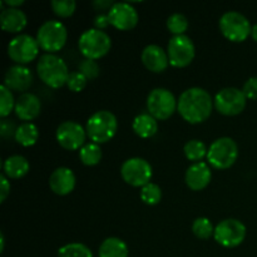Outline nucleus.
I'll return each instance as SVG.
<instances>
[{
	"mask_svg": "<svg viewBox=\"0 0 257 257\" xmlns=\"http://www.w3.org/2000/svg\"><path fill=\"white\" fill-rule=\"evenodd\" d=\"M213 99L210 93L200 87H192L183 90L178 98L177 109L188 123H202L211 115Z\"/></svg>",
	"mask_w": 257,
	"mask_h": 257,
	"instance_id": "f257e3e1",
	"label": "nucleus"
},
{
	"mask_svg": "<svg viewBox=\"0 0 257 257\" xmlns=\"http://www.w3.org/2000/svg\"><path fill=\"white\" fill-rule=\"evenodd\" d=\"M37 72L40 79L52 88H59L67 84L69 69L64 60L52 53L40 55L37 64Z\"/></svg>",
	"mask_w": 257,
	"mask_h": 257,
	"instance_id": "f03ea898",
	"label": "nucleus"
},
{
	"mask_svg": "<svg viewBox=\"0 0 257 257\" xmlns=\"http://www.w3.org/2000/svg\"><path fill=\"white\" fill-rule=\"evenodd\" d=\"M118 130L117 117L110 110L102 109L93 113L87 120L85 131L87 136L94 143L108 142L114 137Z\"/></svg>",
	"mask_w": 257,
	"mask_h": 257,
	"instance_id": "7ed1b4c3",
	"label": "nucleus"
},
{
	"mask_svg": "<svg viewBox=\"0 0 257 257\" xmlns=\"http://www.w3.org/2000/svg\"><path fill=\"white\" fill-rule=\"evenodd\" d=\"M79 50L85 58L98 59L107 54L112 47V39L104 30L97 28L87 29L80 34L78 40Z\"/></svg>",
	"mask_w": 257,
	"mask_h": 257,
	"instance_id": "20e7f679",
	"label": "nucleus"
},
{
	"mask_svg": "<svg viewBox=\"0 0 257 257\" xmlns=\"http://www.w3.org/2000/svg\"><path fill=\"white\" fill-rule=\"evenodd\" d=\"M68 38V30L59 20L50 19L43 23L37 33L39 47L47 53H55L64 47Z\"/></svg>",
	"mask_w": 257,
	"mask_h": 257,
	"instance_id": "39448f33",
	"label": "nucleus"
},
{
	"mask_svg": "<svg viewBox=\"0 0 257 257\" xmlns=\"http://www.w3.org/2000/svg\"><path fill=\"white\" fill-rule=\"evenodd\" d=\"M238 157L237 143L230 137L217 138L211 143L207 151V160L211 166L218 170H226L236 162Z\"/></svg>",
	"mask_w": 257,
	"mask_h": 257,
	"instance_id": "423d86ee",
	"label": "nucleus"
},
{
	"mask_svg": "<svg viewBox=\"0 0 257 257\" xmlns=\"http://www.w3.org/2000/svg\"><path fill=\"white\" fill-rule=\"evenodd\" d=\"M218 24H220L221 33L228 40L236 43L247 39L248 35L251 34V30H252L247 18L241 13L235 12V10L223 13L221 15Z\"/></svg>",
	"mask_w": 257,
	"mask_h": 257,
	"instance_id": "0eeeda50",
	"label": "nucleus"
},
{
	"mask_svg": "<svg viewBox=\"0 0 257 257\" xmlns=\"http://www.w3.org/2000/svg\"><path fill=\"white\" fill-rule=\"evenodd\" d=\"M178 100L171 90L166 88H155L147 97V109L156 119L165 120L175 113Z\"/></svg>",
	"mask_w": 257,
	"mask_h": 257,
	"instance_id": "6e6552de",
	"label": "nucleus"
},
{
	"mask_svg": "<svg viewBox=\"0 0 257 257\" xmlns=\"http://www.w3.org/2000/svg\"><path fill=\"white\" fill-rule=\"evenodd\" d=\"M39 48L37 38L29 34H19L13 38L8 44V54L15 63L23 65L38 57Z\"/></svg>",
	"mask_w": 257,
	"mask_h": 257,
	"instance_id": "1a4fd4ad",
	"label": "nucleus"
},
{
	"mask_svg": "<svg viewBox=\"0 0 257 257\" xmlns=\"http://www.w3.org/2000/svg\"><path fill=\"white\" fill-rule=\"evenodd\" d=\"M167 54L171 65L176 68L187 67L195 58V44L186 34L173 35L168 42Z\"/></svg>",
	"mask_w": 257,
	"mask_h": 257,
	"instance_id": "9d476101",
	"label": "nucleus"
},
{
	"mask_svg": "<svg viewBox=\"0 0 257 257\" xmlns=\"http://www.w3.org/2000/svg\"><path fill=\"white\" fill-rule=\"evenodd\" d=\"M152 173V166L142 157L128 158L120 166V175L123 180L135 187H143L150 183Z\"/></svg>",
	"mask_w": 257,
	"mask_h": 257,
	"instance_id": "9b49d317",
	"label": "nucleus"
},
{
	"mask_svg": "<svg viewBox=\"0 0 257 257\" xmlns=\"http://www.w3.org/2000/svg\"><path fill=\"white\" fill-rule=\"evenodd\" d=\"M213 237L223 247H236L246 237V226L236 218H226L217 223Z\"/></svg>",
	"mask_w": 257,
	"mask_h": 257,
	"instance_id": "f8f14e48",
	"label": "nucleus"
},
{
	"mask_svg": "<svg viewBox=\"0 0 257 257\" xmlns=\"http://www.w3.org/2000/svg\"><path fill=\"white\" fill-rule=\"evenodd\" d=\"M246 95L238 88L227 87L218 90L213 98V105L225 115H236L246 107Z\"/></svg>",
	"mask_w": 257,
	"mask_h": 257,
	"instance_id": "ddd939ff",
	"label": "nucleus"
},
{
	"mask_svg": "<svg viewBox=\"0 0 257 257\" xmlns=\"http://www.w3.org/2000/svg\"><path fill=\"white\" fill-rule=\"evenodd\" d=\"M55 137L63 148L74 151L84 146L87 131L80 123L75 120H64L58 125Z\"/></svg>",
	"mask_w": 257,
	"mask_h": 257,
	"instance_id": "4468645a",
	"label": "nucleus"
},
{
	"mask_svg": "<svg viewBox=\"0 0 257 257\" xmlns=\"http://www.w3.org/2000/svg\"><path fill=\"white\" fill-rule=\"evenodd\" d=\"M107 14L110 24L119 30L133 29L138 23V12L131 3H114Z\"/></svg>",
	"mask_w": 257,
	"mask_h": 257,
	"instance_id": "2eb2a0df",
	"label": "nucleus"
},
{
	"mask_svg": "<svg viewBox=\"0 0 257 257\" xmlns=\"http://www.w3.org/2000/svg\"><path fill=\"white\" fill-rule=\"evenodd\" d=\"M33 83V73L32 70L24 65H13L5 72L4 84L10 90H17V92H24L32 85Z\"/></svg>",
	"mask_w": 257,
	"mask_h": 257,
	"instance_id": "dca6fc26",
	"label": "nucleus"
},
{
	"mask_svg": "<svg viewBox=\"0 0 257 257\" xmlns=\"http://www.w3.org/2000/svg\"><path fill=\"white\" fill-rule=\"evenodd\" d=\"M141 58L146 68L155 73L163 72L170 64L167 52L157 44H148L147 47H145Z\"/></svg>",
	"mask_w": 257,
	"mask_h": 257,
	"instance_id": "f3484780",
	"label": "nucleus"
},
{
	"mask_svg": "<svg viewBox=\"0 0 257 257\" xmlns=\"http://www.w3.org/2000/svg\"><path fill=\"white\" fill-rule=\"evenodd\" d=\"M50 190L60 196L68 195L75 187V175L70 168L58 167L49 177Z\"/></svg>",
	"mask_w": 257,
	"mask_h": 257,
	"instance_id": "a211bd4d",
	"label": "nucleus"
},
{
	"mask_svg": "<svg viewBox=\"0 0 257 257\" xmlns=\"http://www.w3.org/2000/svg\"><path fill=\"white\" fill-rule=\"evenodd\" d=\"M211 177V168L205 162H195L187 168L185 175L186 183L193 191L203 190L210 183Z\"/></svg>",
	"mask_w": 257,
	"mask_h": 257,
	"instance_id": "6ab92c4d",
	"label": "nucleus"
},
{
	"mask_svg": "<svg viewBox=\"0 0 257 257\" xmlns=\"http://www.w3.org/2000/svg\"><path fill=\"white\" fill-rule=\"evenodd\" d=\"M42 109V102L33 93H23L15 100V113L22 120H32L39 115Z\"/></svg>",
	"mask_w": 257,
	"mask_h": 257,
	"instance_id": "aec40b11",
	"label": "nucleus"
},
{
	"mask_svg": "<svg viewBox=\"0 0 257 257\" xmlns=\"http://www.w3.org/2000/svg\"><path fill=\"white\" fill-rule=\"evenodd\" d=\"M28 18L19 8H5L0 13V24L2 29L9 33H18L27 27Z\"/></svg>",
	"mask_w": 257,
	"mask_h": 257,
	"instance_id": "412c9836",
	"label": "nucleus"
},
{
	"mask_svg": "<svg viewBox=\"0 0 257 257\" xmlns=\"http://www.w3.org/2000/svg\"><path fill=\"white\" fill-rule=\"evenodd\" d=\"M29 162L24 156L13 155L8 157L3 163L4 175L9 178H20L29 171Z\"/></svg>",
	"mask_w": 257,
	"mask_h": 257,
	"instance_id": "4be33fe9",
	"label": "nucleus"
},
{
	"mask_svg": "<svg viewBox=\"0 0 257 257\" xmlns=\"http://www.w3.org/2000/svg\"><path fill=\"white\" fill-rule=\"evenodd\" d=\"M133 131L142 138H150L157 133L158 123L150 113H140L133 119Z\"/></svg>",
	"mask_w": 257,
	"mask_h": 257,
	"instance_id": "5701e85b",
	"label": "nucleus"
},
{
	"mask_svg": "<svg viewBox=\"0 0 257 257\" xmlns=\"http://www.w3.org/2000/svg\"><path fill=\"white\" fill-rule=\"evenodd\" d=\"M128 246L122 238L107 237L99 246V257H128Z\"/></svg>",
	"mask_w": 257,
	"mask_h": 257,
	"instance_id": "b1692460",
	"label": "nucleus"
},
{
	"mask_svg": "<svg viewBox=\"0 0 257 257\" xmlns=\"http://www.w3.org/2000/svg\"><path fill=\"white\" fill-rule=\"evenodd\" d=\"M39 138V130L32 122H24L18 125L15 132V141L24 147H29L37 143Z\"/></svg>",
	"mask_w": 257,
	"mask_h": 257,
	"instance_id": "393cba45",
	"label": "nucleus"
},
{
	"mask_svg": "<svg viewBox=\"0 0 257 257\" xmlns=\"http://www.w3.org/2000/svg\"><path fill=\"white\" fill-rule=\"evenodd\" d=\"M79 158L84 165L94 166L102 160V150L98 143H87L79 151Z\"/></svg>",
	"mask_w": 257,
	"mask_h": 257,
	"instance_id": "a878e982",
	"label": "nucleus"
},
{
	"mask_svg": "<svg viewBox=\"0 0 257 257\" xmlns=\"http://www.w3.org/2000/svg\"><path fill=\"white\" fill-rule=\"evenodd\" d=\"M59 257H93L92 251L88 246L80 242H72L62 246L58 250Z\"/></svg>",
	"mask_w": 257,
	"mask_h": 257,
	"instance_id": "bb28decb",
	"label": "nucleus"
},
{
	"mask_svg": "<svg viewBox=\"0 0 257 257\" xmlns=\"http://www.w3.org/2000/svg\"><path fill=\"white\" fill-rule=\"evenodd\" d=\"M183 151H185V155L188 160L198 162V161L202 160L205 156H207L208 148L206 147V145L202 141L191 140L188 141V142H186Z\"/></svg>",
	"mask_w": 257,
	"mask_h": 257,
	"instance_id": "cd10ccee",
	"label": "nucleus"
},
{
	"mask_svg": "<svg viewBox=\"0 0 257 257\" xmlns=\"http://www.w3.org/2000/svg\"><path fill=\"white\" fill-rule=\"evenodd\" d=\"M167 28L173 35L185 34L188 29V19L182 13H173L167 19Z\"/></svg>",
	"mask_w": 257,
	"mask_h": 257,
	"instance_id": "c85d7f7f",
	"label": "nucleus"
},
{
	"mask_svg": "<svg viewBox=\"0 0 257 257\" xmlns=\"http://www.w3.org/2000/svg\"><path fill=\"white\" fill-rule=\"evenodd\" d=\"M141 198H142L143 202L147 203V205H157L161 201V198H162V191H161V187L157 183H147V185L143 186L142 190H141Z\"/></svg>",
	"mask_w": 257,
	"mask_h": 257,
	"instance_id": "c756f323",
	"label": "nucleus"
},
{
	"mask_svg": "<svg viewBox=\"0 0 257 257\" xmlns=\"http://www.w3.org/2000/svg\"><path fill=\"white\" fill-rule=\"evenodd\" d=\"M192 231L198 238L206 240L213 235L215 228H213L212 222L207 217H197L192 223Z\"/></svg>",
	"mask_w": 257,
	"mask_h": 257,
	"instance_id": "7c9ffc66",
	"label": "nucleus"
},
{
	"mask_svg": "<svg viewBox=\"0 0 257 257\" xmlns=\"http://www.w3.org/2000/svg\"><path fill=\"white\" fill-rule=\"evenodd\" d=\"M0 115L3 118L10 114L13 108H15V100L13 93L5 84L0 85Z\"/></svg>",
	"mask_w": 257,
	"mask_h": 257,
	"instance_id": "2f4dec72",
	"label": "nucleus"
},
{
	"mask_svg": "<svg viewBox=\"0 0 257 257\" xmlns=\"http://www.w3.org/2000/svg\"><path fill=\"white\" fill-rule=\"evenodd\" d=\"M50 5H52L53 12L63 18L70 17L77 8L75 0H52Z\"/></svg>",
	"mask_w": 257,
	"mask_h": 257,
	"instance_id": "473e14b6",
	"label": "nucleus"
},
{
	"mask_svg": "<svg viewBox=\"0 0 257 257\" xmlns=\"http://www.w3.org/2000/svg\"><path fill=\"white\" fill-rule=\"evenodd\" d=\"M78 70H79L83 75H85L87 79H95V78L99 75L100 72L98 63L95 62L94 59H89V58H84V59L79 63Z\"/></svg>",
	"mask_w": 257,
	"mask_h": 257,
	"instance_id": "72a5a7b5",
	"label": "nucleus"
},
{
	"mask_svg": "<svg viewBox=\"0 0 257 257\" xmlns=\"http://www.w3.org/2000/svg\"><path fill=\"white\" fill-rule=\"evenodd\" d=\"M87 78L85 75H83L79 70H75V72H72L68 77L67 85L70 90L73 92H80L85 88L87 85Z\"/></svg>",
	"mask_w": 257,
	"mask_h": 257,
	"instance_id": "f704fd0d",
	"label": "nucleus"
},
{
	"mask_svg": "<svg viewBox=\"0 0 257 257\" xmlns=\"http://www.w3.org/2000/svg\"><path fill=\"white\" fill-rule=\"evenodd\" d=\"M242 92L247 99H257V77H251L246 80Z\"/></svg>",
	"mask_w": 257,
	"mask_h": 257,
	"instance_id": "c9c22d12",
	"label": "nucleus"
},
{
	"mask_svg": "<svg viewBox=\"0 0 257 257\" xmlns=\"http://www.w3.org/2000/svg\"><path fill=\"white\" fill-rule=\"evenodd\" d=\"M17 128L15 127L14 122H10L8 119H3L0 123V135L3 138H9L12 136L15 137V132H17Z\"/></svg>",
	"mask_w": 257,
	"mask_h": 257,
	"instance_id": "e433bc0d",
	"label": "nucleus"
},
{
	"mask_svg": "<svg viewBox=\"0 0 257 257\" xmlns=\"http://www.w3.org/2000/svg\"><path fill=\"white\" fill-rule=\"evenodd\" d=\"M10 192V182L8 181V177L2 173L0 175V202H4L7 200L8 195Z\"/></svg>",
	"mask_w": 257,
	"mask_h": 257,
	"instance_id": "4c0bfd02",
	"label": "nucleus"
},
{
	"mask_svg": "<svg viewBox=\"0 0 257 257\" xmlns=\"http://www.w3.org/2000/svg\"><path fill=\"white\" fill-rule=\"evenodd\" d=\"M94 25L97 29L99 30H103L105 29V28L108 27V25L110 24L109 22V18H108V14H103V13H100V14H97L94 18Z\"/></svg>",
	"mask_w": 257,
	"mask_h": 257,
	"instance_id": "58836bf2",
	"label": "nucleus"
},
{
	"mask_svg": "<svg viewBox=\"0 0 257 257\" xmlns=\"http://www.w3.org/2000/svg\"><path fill=\"white\" fill-rule=\"evenodd\" d=\"M114 5V2L113 0H94L93 2V7L98 10H107Z\"/></svg>",
	"mask_w": 257,
	"mask_h": 257,
	"instance_id": "ea45409f",
	"label": "nucleus"
},
{
	"mask_svg": "<svg viewBox=\"0 0 257 257\" xmlns=\"http://www.w3.org/2000/svg\"><path fill=\"white\" fill-rule=\"evenodd\" d=\"M4 3L9 8H17V7H20L22 4H24V0H5Z\"/></svg>",
	"mask_w": 257,
	"mask_h": 257,
	"instance_id": "a19ab883",
	"label": "nucleus"
},
{
	"mask_svg": "<svg viewBox=\"0 0 257 257\" xmlns=\"http://www.w3.org/2000/svg\"><path fill=\"white\" fill-rule=\"evenodd\" d=\"M251 37H252V39L257 42V24H255L252 27V30H251Z\"/></svg>",
	"mask_w": 257,
	"mask_h": 257,
	"instance_id": "79ce46f5",
	"label": "nucleus"
},
{
	"mask_svg": "<svg viewBox=\"0 0 257 257\" xmlns=\"http://www.w3.org/2000/svg\"><path fill=\"white\" fill-rule=\"evenodd\" d=\"M0 243H2V247H0V252H3L4 251V243H5V240H4V233H0Z\"/></svg>",
	"mask_w": 257,
	"mask_h": 257,
	"instance_id": "37998d69",
	"label": "nucleus"
}]
</instances>
